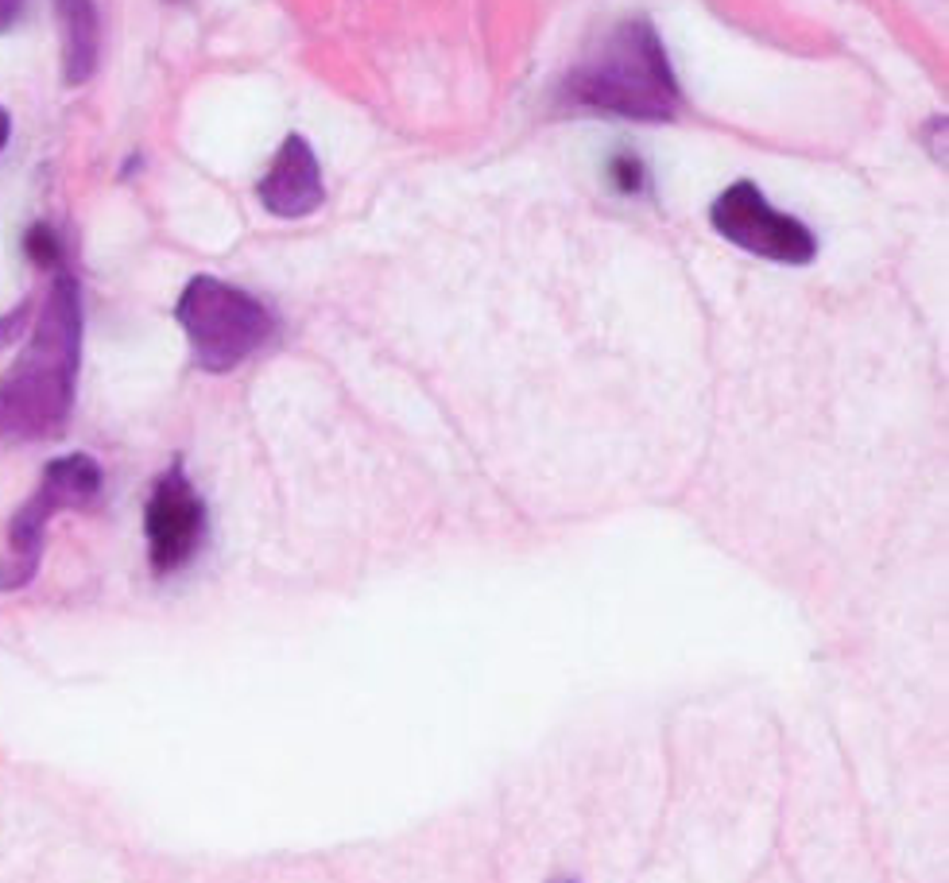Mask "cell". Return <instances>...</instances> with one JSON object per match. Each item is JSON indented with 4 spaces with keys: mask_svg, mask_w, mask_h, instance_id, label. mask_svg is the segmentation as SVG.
<instances>
[{
    "mask_svg": "<svg viewBox=\"0 0 949 883\" xmlns=\"http://www.w3.org/2000/svg\"><path fill=\"white\" fill-rule=\"evenodd\" d=\"M9 136H12V116H9V109L0 105V152H4V144H9Z\"/></svg>",
    "mask_w": 949,
    "mask_h": 883,
    "instance_id": "8fae6325",
    "label": "cell"
},
{
    "mask_svg": "<svg viewBox=\"0 0 949 883\" xmlns=\"http://www.w3.org/2000/svg\"><path fill=\"white\" fill-rule=\"evenodd\" d=\"M63 24V74L70 86H82L98 66V4L93 0H55Z\"/></svg>",
    "mask_w": 949,
    "mask_h": 883,
    "instance_id": "ba28073f",
    "label": "cell"
},
{
    "mask_svg": "<svg viewBox=\"0 0 949 883\" xmlns=\"http://www.w3.org/2000/svg\"><path fill=\"white\" fill-rule=\"evenodd\" d=\"M24 253L32 256L40 268H55L58 256H63V245H58V237L51 225H32L24 237Z\"/></svg>",
    "mask_w": 949,
    "mask_h": 883,
    "instance_id": "9c48e42d",
    "label": "cell"
},
{
    "mask_svg": "<svg viewBox=\"0 0 949 883\" xmlns=\"http://www.w3.org/2000/svg\"><path fill=\"white\" fill-rule=\"evenodd\" d=\"M182 334L205 372H233L276 334V318L256 294L222 283L213 276H194L175 306Z\"/></svg>",
    "mask_w": 949,
    "mask_h": 883,
    "instance_id": "3957f363",
    "label": "cell"
},
{
    "mask_svg": "<svg viewBox=\"0 0 949 883\" xmlns=\"http://www.w3.org/2000/svg\"><path fill=\"white\" fill-rule=\"evenodd\" d=\"M562 93L570 105L624 121H674L682 98L679 78L667 63L663 40L647 20H624L566 74Z\"/></svg>",
    "mask_w": 949,
    "mask_h": 883,
    "instance_id": "7a4b0ae2",
    "label": "cell"
},
{
    "mask_svg": "<svg viewBox=\"0 0 949 883\" xmlns=\"http://www.w3.org/2000/svg\"><path fill=\"white\" fill-rule=\"evenodd\" d=\"M260 202L276 217H306L322 205L326 190H322L319 156L303 136H287L279 144L276 159H271L268 175L260 179Z\"/></svg>",
    "mask_w": 949,
    "mask_h": 883,
    "instance_id": "52a82bcc",
    "label": "cell"
},
{
    "mask_svg": "<svg viewBox=\"0 0 949 883\" xmlns=\"http://www.w3.org/2000/svg\"><path fill=\"white\" fill-rule=\"evenodd\" d=\"M713 230L728 241V245L745 248L752 256L775 264H811L818 256V241L814 233L802 225L799 217L775 210V205L763 198V190L752 179H740L717 194L710 210Z\"/></svg>",
    "mask_w": 949,
    "mask_h": 883,
    "instance_id": "5b68a950",
    "label": "cell"
},
{
    "mask_svg": "<svg viewBox=\"0 0 949 883\" xmlns=\"http://www.w3.org/2000/svg\"><path fill=\"white\" fill-rule=\"evenodd\" d=\"M20 16H24V0H0V35L12 32Z\"/></svg>",
    "mask_w": 949,
    "mask_h": 883,
    "instance_id": "30bf717a",
    "label": "cell"
},
{
    "mask_svg": "<svg viewBox=\"0 0 949 883\" xmlns=\"http://www.w3.org/2000/svg\"><path fill=\"white\" fill-rule=\"evenodd\" d=\"M12 322H16V318H9V322H0V337L9 334V329H12Z\"/></svg>",
    "mask_w": 949,
    "mask_h": 883,
    "instance_id": "7c38bea8",
    "label": "cell"
},
{
    "mask_svg": "<svg viewBox=\"0 0 949 883\" xmlns=\"http://www.w3.org/2000/svg\"><path fill=\"white\" fill-rule=\"evenodd\" d=\"M82 365V291L66 268L55 271L24 353L0 377V446L43 442L66 426Z\"/></svg>",
    "mask_w": 949,
    "mask_h": 883,
    "instance_id": "6da1fadb",
    "label": "cell"
},
{
    "mask_svg": "<svg viewBox=\"0 0 949 883\" xmlns=\"http://www.w3.org/2000/svg\"><path fill=\"white\" fill-rule=\"evenodd\" d=\"M101 492V469L86 454H70L43 469V481L35 496L16 512L9 527V550L0 558V589H20L32 581L35 566L43 555V535H47L51 515L63 507H86Z\"/></svg>",
    "mask_w": 949,
    "mask_h": 883,
    "instance_id": "277c9868",
    "label": "cell"
},
{
    "mask_svg": "<svg viewBox=\"0 0 949 883\" xmlns=\"http://www.w3.org/2000/svg\"><path fill=\"white\" fill-rule=\"evenodd\" d=\"M144 532H148V558L156 573L182 570L198 555L205 539V504L182 466H171L156 481L144 512Z\"/></svg>",
    "mask_w": 949,
    "mask_h": 883,
    "instance_id": "8992f818",
    "label": "cell"
}]
</instances>
